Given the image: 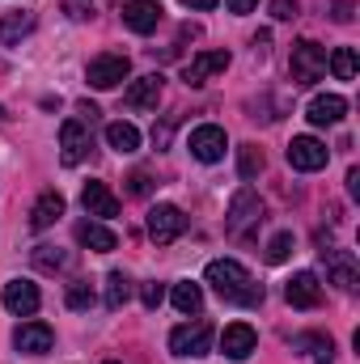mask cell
<instances>
[{"instance_id": "1", "label": "cell", "mask_w": 360, "mask_h": 364, "mask_svg": "<svg viewBox=\"0 0 360 364\" xmlns=\"http://www.w3.org/2000/svg\"><path fill=\"white\" fill-rule=\"evenodd\" d=\"M203 279L212 284V292L229 305H263V284H255L250 272L238 259H212Z\"/></svg>"}, {"instance_id": "2", "label": "cell", "mask_w": 360, "mask_h": 364, "mask_svg": "<svg viewBox=\"0 0 360 364\" xmlns=\"http://www.w3.org/2000/svg\"><path fill=\"white\" fill-rule=\"evenodd\" d=\"M288 73H292V85H314V81H322V73H327V47H318L314 38L292 43Z\"/></svg>"}, {"instance_id": "3", "label": "cell", "mask_w": 360, "mask_h": 364, "mask_svg": "<svg viewBox=\"0 0 360 364\" xmlns=\"http://www.w3.org/2000/svg\"><path fill=\"white\" fill-rule=\"evenodd\" d=\"M263 220V199L250 191V186H238L233 191V199H229V216H225V229H229V237H242L250 225H259Z\"/></svg>"}, {"instance_id": "4", "label": "cell", "mask_w": 360, "mask_h": 364, "mask_svg": "<svg viewBox=\"0 0 360 364\" xmlns=\"http://www.w3.org/2000/svg\"><path fill=\"white\" fill-rule=\"evenodd\" d=\"M127 77H132V60H127V55H115V51L93 55L90 68H85V81H90L93 90H115V85H123Z\"/></svg>"}, {"instance_id": "5", "label": "cell", "mask_w": 360, "mask_h": 364, "mask_svg": "<svg viewBox=\"0 0 360 364\" xmlns=\"http://www.w3.org/2000/svg\"><path fill=\"white\" fill-rule=\"evenodd\" d=\"M212 348V322L195 318V322H182L170 331V352L174 356H208Z\"/></svg>"}, {"instance_id": "6", "label": "cell", "mask_w": 360, "mask_h": 364, "mask_svg": "<svg viewBox=\"0 0 360 364\" xmlns=\"http://www.w3.org/2000/svg\"><path fill=\"white\" fill-rule=\"evenodd\" d=\"M144 225H149V237L157 246H170V242H179L182 233H186V216H182V208H174V203H157Z\"/></svg>"}, {"instance_id": "7", "label": "cell", "mask_w": 360, "mask_h": 364, "mask_svg": "<svg viewBox=\"0 0 360 364\" xmlns=\"http://www.w3.org/2000/svg\"><path fill=\"white\" fill-rule=\"evenodd\" d=\"M225 149H229V136H225V127H216V123H203V127H195V132H191V157H195V161L212 166V161H221V157H225Z\"/></svg>"}, {"instance_id": "8", "label": "cell", "mask_w": 360, "mask_h": 364, "mask_svg": "<svg viewBox=\"0 0 360 364\" xmlns=\"http://www.w3.org/2000/svg\"><path fill=\"white\" fill-rule=\"evenodd\" d=\"M0 301H4L9 314H17V318H34L38 305H43V292H38V284H30V279H9L4 292H0Z\"/></svg>"}, {"instance_id": "9", "label": "cell", "mask_w": 360, "mask_h": 364, "mask_svg": "<svg viewBox=\"0 0 360 364\" xmlns=\"http://www.w3.org/2000/svg\"><path fill=\"white\" fill-rule=\"evenodd\" d=\"M327 144L322 140H314V136H292V144H288V166L292 170H301V174H314V170H322L327 166Z\"/></svg>"}, {"instance_id": "10", "label": "cell", "mask_w": 360, "mask_h": 364, "mask_svg": "<svg viewBox=\"0 0 360 364\" xmlns=\"http://www.w3.org/2000/svg\"><path fill=\"white\" fill-rule=\"evenodd\" d=\"M90 157V127L81 119H68L60 127V161L64 166H81Z\"/></svg>"}, {"instance_id": "11", "label": "cell", "mask_w": 360, "mask_h": 364, "mask_svg": "<svg viewBox=\"0 0 360 364\" xmlns=\"http://www.w3.org/2000/svg\"><path fill=\"white\" fill-rule=\"evenodd\" d=\"M51 343H55V331H51L47 322H21V326L13 331V348H17L21 356H47Z\"/></svg>"}, {"instance_id": "12", "label": "cell", "mask_w": 360, "mask_h": 364, "mask_svg": "<svg viewBox=\"0 0 360 364\" xmlns=\"http://www.w3.org/2000/svg\"><path fill=\"white\" fill-rule=\"evenodd\" d=\"M162 90H166L162 73L136 77V81L123 90V106H127V110H157V102H162Z\"/></svg>"}, {"instance_id": "13", "label": "cell", "mask_w": 360, "mask_h": 364, "mask_svg": "<svg viewBox=\"0 0 360 364\" xmlns=\"http://www.w3.org/2000/svg\"><path fill=\"white\" fill-rule=\"evenodd\" d=\"M327 259V272H331V284L339 292H356L360 288V267H356V255L352 250H322Z\"/></svg>"}, {"instance_id": "14", "label": "cell", "mask_w": 360, "mask_h": 364, "mask_svg": "<svg viewBox=\"0 0 360 364\" xmlns=\"http://www.w3.org/2000/svg\"><path fill=\"white\" fill-rule=\"evenodd\" d=\"M284 301H288L292 309H314V305L322 301V284H318V275L314 272H297L288 284H284Z\"/></svg>"}, {"instance_id": "15", "label": "cell", "mask_w": 360, "mask_h": 364, "mask_svg": "<svg viewBox=\"0 0 360 364\" xmlns=\"http://www.w3.org/2000/svg\"><path fill=\"white\" fill-rule=\"evenodd\" d=\"M255 348H259V335H255L250 322H229V326H225V335H221V352H225L229 360H246Z\"/></svg>"}, {"instance_id": "16", "label": "cell", "mask_w": 360, "mask_h": 364, "mask_svg": "<svg viewBox=\"0 0 360 364\" xmlns=\"http://www.w3.org/2000/svg\"><path fill=\"white\" fill-rule=\"evenodd\" d=\"M123 26L132 34H153L162 26V4L157 0H127L123 4Z\"/></svg>"}, {"instance_id": "17", "label": "cell", "mask_w": 360, "mask_h": 364, "mask_svg": "<svg viewBox=\"0 0 360 364\" xmlns=\"http://www.w3.org/2000/svg\"><path fill=\"white\" fill-rule=\"evenodd\" d=\"M81 203H85V212L97 216V220H115V216H119V195H115L106 182H85Z\"/></svg>"}, {"instance_id": "18", "label": "cell", "mask_w": 360, "mask_h": 364, "mask_svg": "<svg viewBox=\"0 0 360 364\" xmlns=\"http://www.w3.org/2000/svg\"><path fill=\"white\" fill-rule=\"evenodd\" d=\"M225 68H229V51H199V55L186 64L182 81H186V85H203L208 77H216V73H225Z\"/></svg>"}, {"instance_id": "19", "label": "cell", "mask_w": 360, "mask_h": 364, "mask_svg": "<svg viewBox=\"0 0 360 364\" xmlns=\"http://www.w3.org/2000/svg\"><path fill=\"white\" fill-rule=\"evenodd\" d=\"M344 114H348V102H344L339 93H318V97L309 102V110H305V119H309L314 127H331V123H344Z\"/></svg>"}, {"instance_id": "20", "label": "cell", "mask_w": 360, "mask_h": 364, "mask_svg": "<svg viewBox=\"0 0 360 364\" xmlns=\"http://www.w3.org/2000/svg\"><path fill=\"white\" fill-rule=\"evenodd\" d=\"M73 233H77V242H81L85 250H97V255H110V250L119 246L115 229H106L102 220H81V225H77Z\"/></svg>"}, {"instance_id": "21", "label": "cell", "mask_w": 360, "mask_h": 364, "mask_svg": "<svg viewBox=\"0 0 360 364\" xmlns=\"http://www.w3.org/2000/svg\"><path fill=\"white\" fill-rule=\"evenodd\" d=\"M64 208H68V203H64L60 191H43V195L34 199V208H30V225H34V229H51V225L64 216Z\"/></svg>"}, {"instance_id": "22", "label": "cell", "mask_w": 360, "mask_h": 364, "mask_svg": "<svg viewBox=\"0 0 360 364\" xmlns=\"http://www.w3.org/2000/svg\"><path fill=\"white\" fill-rule=\"evenodd\" d=\"M30 30H34V13H4L0 17V43L4 47H17Z\"/></svg>"}, {"instance_id": "23", "label": "cell", "mask_w": 360, "mask_h": 364, "mask_svg": "<svg viewBox=\"0 0 360 364\" xmlns=\"http://www.w3.org/2000/svg\"><path fill=\"white\" fill-rule=\"evenodd\" d=\"M106 144H110L115 153H136V149H140V132H136L132 123L115 119V123H106Z\"/></svg>"}, {"instance_id": "24", "label": "cell", "mask_w": 360, "mask_h": 364, "mask_svg": "<svg viewBox=\"0 0 360 364\" xmlns=\"http://www.w3.org/2000/svg\"><path fill=\"white\" fill-rule=\"evenodd\" d=\"M170 301H174L179 314H199V309H203V288H199L195 279H182V284L170 288Z\"/></svg>"}, {"instance_id": "25", "label": "cell", "mask_w": 360, "mask_h": 364, "mask_svg": "<svg viewBox=\"0 0 360 364\" xmlns=\"http://www.w3.org/2000/svg\"><path fill=\"white\" fill-rule=\"evenodd\" d=\"M292 348H309L314 364H335V343H331V335H297Z\"/></svg>"}, {"instance_id": "26", "label": "cell", "mask_w": 360, "mask_h": 364, "mask_svg": "<svg viewBox=\"0 0 360 364\" xmlns=\"http://www.w3.org/2000/svg\"><path fill=\"white\" fill-rule=\"evenodd\" d=\"M132 301V279L123 272H110L106 275V309H123Z\"/></svg>"}, {"instance_id": "27", "label": "cell", "mask_w": 360, "mask_h": 364, "mask_svg": "<svg viewBox=\"0 0 360 364\" xmlns=\"http://www.w3.org/2000/svg\"><path fill=\"white\" fill-rule=\"evenodd\" d=\"M327 68H331L339 81H356V51H352V47H335L331 60H327Z\"/></svg>"}, {"instance_id": "28", "label": "cell", "mask_w": 360, "mask_h": 364, "mask_svg": "<svg viewBox=\"0 0 360 364\" xmlns=\"http://www.w3.org/2000/svg\"><path fill=\"white\" fill-rule=\"evenodd\" d=\"M238 174L242 178H259L263 174V149L259 144H242L238 149Z\"/></svg>"}, {"instance_id": "29", "label": "cell", "mask_w": 360, "mask_h": 364, "mask_svg": "<svg viewBox=\"0 0 360 364\" xmlns=\"http://www.w3.org/2000/svg\"><path fill=\"white\" fill-rule=\"evenodd\" d=\"M30 259H34L38 272H64V267H68V255H64L60 246H34Z\"/></svg>"}, {"instance_id": "30", "label": "cell", "mask_w": 360, "mask_h": 364, "mask_svg": "<svg viewBox=\"0 0 360 364\" xmlns=\"http://www.w3.org/2000/svg\"><path fill=\"white\" fill-rule=\"evenodd\" d=\"M288 255H292V233H275L268 242V263H288Z\"/></svg>"}, {"instance_id": "31", "label": "cell", "mask_w": 360, "mask_h": 364, "mask_svg": "<svg viewBox=\"0 0 360 364\" xmlns=\"http://www.w3.org/2000/svg\"><path fill=\"white\" fill-rule=\"evenodd\" d=\"M93 305V288L85 279H77V284H68V309H90Z\"/></svg>"}, {"instance_id": "32", "label": "cell", "mask_w": 360, "mask_h": 364, "mask_svg": "<svg viewBox=\"0 0 360 364\" xmlns=\"http://www.w3.org/2000/svg\"><path fill=\"white\" fill-rule=\"evenodd\" d=\"M140 301H144V309H157V305L166 301V288H162L157 279H149V284L140 288Z\"/></svg>"}, {"instance_id": "33", "label": "cell", "mask_w": 360, "mask_h": 364, "mask_svg": "<svg viewBox=\"0 0 360 364\" xmlns=\"http://www.w3.org/2000/svg\"><path fill=\"white\" fill-rule=\"evenodd\" d=\"M64 13L73 21H90L93 17V0H64Z\"/></svg>"}, {"instance_id": "34", "label": "cell", "mask_w": 360, "mask_h": 364, "mask_svg": "<svg viewBox=\"0 0 360 364\" xmlns=\"http://www.w3.org/2000/svg\"><path fill=\"white\" fill-rule=\"evenodd\" d=\"M271 17L292 21V17H297V0H271Z\"/></svg>"}, {"instance_id": "35", "label": "cell", "mask_w": 360, "mask_h": 364, "mask_svg": "<svg viewBox=\"0 0 360 364\" xmlns=\"http://www.w3.org/2000/svg\"><path fill=\"white\" fill-rule=\"evenodd\" d=\"M149 186H153L149 174H144V170H136V174L127 178V195H149Z\"/></svg>"}, {"instance_id": "36", "label": "cell", "mask_w": 360, "mask_h": 364, "mask_svg": "<svg viewBox=\"0 0 360 364\" xmlns=\"http://www.w3.org/2000/svg\"><path fill=\"white\" fill-rule=\"evenodd\" d=\"M255 4H259V0H225V9L238 13V17H242V13H255Z\"/></svg>"}, {"instance_id": "37", "label": "cell", "mask_w": 360, "mask_h": 364, "mask_svg": "<svg viewBox=\"0 0 360 364\" xmlns=\"http://www.w3.org/2000/svg\"><path fill=\"white\" fill-rule=\"evenodd\" d=\"M153 144H157V149H166V144H170V123L153 127Z\"/></svg>"}, {"instance_id": "38", "label": "cell", "mask_w": 360, "mask_h": 364, "mask_svg": "<svg viewBox=\"0 0 360 364\" xmlns=\"http://www.w3.org/2000/svg\"><path fill=\"white\" fill-rule=\"evenodd\" d=\"M335 21H352V0H339L335 4Z\"/></svg>"}, {"instance_id": "39", "label": "cell", "mask_w": 360, "mask_h": 364, "mask_svg": "<svg viewBox=\"0 0 360 364\" xmlns=\"http://www.w3.org/2000/svg\"><path fill=\"white\" fill-rule=\"evenodd\" d=\"M348 195L360 199V170H348Z\"/></svg>"}, {"instance_id": "40", "label": "cell", "mask_w": 360, "mask_h": 364, "mask_svg": "<svg viewBox=\"0 0 360 364\" xmlns=\"http://www.w3.org/2000/svg\"><path fill=\"white\" fill-rule=\"evenodd\" d=\"M186 9H216V0H182Z\"/></svg>"}, {"instance_id": "41", "label": "cell", "mask_w": 360, "mask_h": 364, "mask_svg": "<svg viewBox=\"0 0 360 364\" xmlns=\"http://www.w3.org/2000/svg\"><path fill=\"white\" fill-rule=\"evenodd\" d=\"M106 364H119V360H106Z\"/></svg>"}]
</instances>
